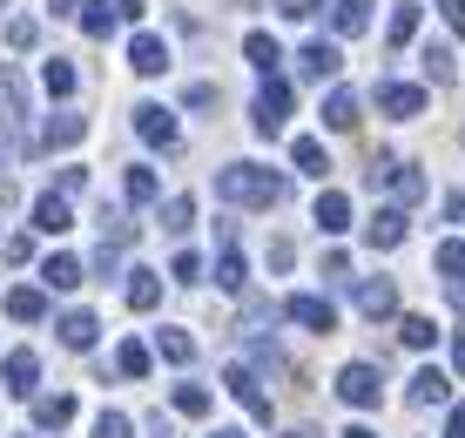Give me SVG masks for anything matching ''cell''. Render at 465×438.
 <instances>
[{"label": "cell", "instance_id": "obj_1", "mask_svg": "<svg viewBox=\"0 0 465 438\" xmlns=\"http://www.w3.org/2000/svg\"><path fill=\"white\" fill-rule=\"evenodd\" d=\"M216 196L223 203H243V209H277L291 196V183L270 169H256V162H230V169H216Z\"/></svg>", "mask_w": 465, "mask_h": 438}, {"label": "cell", "instance_id": "obj_2", "mask_svg": "<svg viewBox=\"0 0 465 438\" xmlns=\"http://www.w3.org/2000/svg\"><path fill=\"white\" fill-rule=\"evenodd\" d=\"M250 122H256V135H277V128L291 122V81L283 75H263V88H256V102H250Z\"/></svg>", "mask_w": 465, "mask_h": 438}, {"label": "cell", "instance_id": "obj_3", "mask_svg": "<svg viewBox=\"0 0 465 438\" xmlns=\"http://www.w3.org/2000/svg\"><path fill=\"white\" fill-rule=\"evenodd\" d=\"M338 398L358 404V412H371V404L384 398V371H378V364H344V371H338Z\"/></svg>", "mask_w": 465, "mask_h": 438}, {"label": "cell", "instance_id": "obj_4", "mask_svg": "<svg viewBox=\"0 0 465 438\" xmlns=\"http://www.w3.org/2000/svg\"><path fill=\"white\" fill-rule=\"evenodd\" d=\"M283 311H291V324H303V331H317V337L338 331V311H331V297H317V290H297Z\"/></svg>", "mask_w": 465, "mask_h": 438}, {"label": "cell", "instance_id": "obj_5", "mask_svg": "<svg viewBox=\"0 0 465 438\" xmlns=\"http://www.w3.org/2000/svg\"><path fill=\"white\" fill-rule=\"evenodd\" d=\"M35 378H41L35 351H7V358H0V392L7 398H35Z\"/></svg>", "mask_w": 465, "mask_h": 438}, {"label": "cell", "instance_id": "obj_6", "mask_svg": "<svg viewBox=\"0 0 465 438\" xmlns=\"http://www.w3.org/2000/svg\"><path fill=\"white\" fill-rule=\"evenodd\" d=\"M223 384H230V398L243 404L250 418H263V425H270V398H263V384H256L250 364H230V371H223Z\"/></svg>", "mask_w": 465, "mask_h": 438}, {"label": "cell", "instance_id": "obj_7", "mask_svg": "<svg viewBox=\"0 0 465 438\" xmlns=\"http://www.w3.org/2000/svg\"><path fill=\"white\" fill-rule=\"evenodd\" d=\"M378 108L391 122H411V115H425V88H411V81H378Z\"/></svg>", "mask_w": 465, "mask_h": 438}, {"label": "cell", "instance_id": "obj_8", "mask_svg": "<svg viewBox=\"0 0 465 438\" xmlns=\"http://www.w3.org/2000/svg\"><path fill=\"white\" fill-rule=\"evenodd\" d=\"M135 135L149 142V149H175V115H169L163 102H142L135 108Z\"/></svg>", "mask_w": 465, "mask_h": 438}, {"label": "cell", "instance_id": "obj_9", "mask_svg": "<svg viewBox=\"0 0 465 438\" xmlns=\"http://www.w3.org/2000/svg\"><path fill=\"white\" fill-rule=\"evenodd\" d=\"M21 115H27V81H21L14 61H0V122L21 128Z\"/></svg>", "mask_w": 465, "mask_h": 438}, {"label": "cell", "instance_id": "obj_10", "mask_svg": "<svg viewBox=\"0 0 465 438\" xmlns=\"http://www.w3.org/2000/svg\"><path fill=\"white\" fill-rule=\"evenodd\" d=\"M303 75H311V81H338V68H344V47L338 41H303Z\"/></svg>", "mask_w": 465, "mask_h": 438}, {"label": "cell", "instance_id": "obj_11", "mask_svg": "<svg viewBox=\"0 0 465 438\" xmlns=\"http://www.w3.org/2000/svg\"><path fill=\"white\" fill-rule=\"evenodd\" d=\"M311 223H317L324 236H344V230H351V196H344V189H324L317 209H311Z\"/></svg>", "mask_w": 465, "mask_h": 438}, {"label": "cell", "instance_id": "obj_12", "mask_svg": "<svg viewBox=\"0 0 465 438\" xmlns=\"http://www.w3.org/2000/svg\"><path fill=\"white\" fill-rule=\"evenodd\" d=\"M82 135H88V122L74 115V108H61V115H47V122H41V149H74Z\"/></svg>", "mask_w": 465, "mask_h": 438}, {"label": "cell", "instance_id": "obj_13", "mask_svg": "<svg viewBox=\"0 0 465 438\" xmlns=\"http://www.w3.org/2000/svg\"><path fill=\"white\" fill-rule=\"evenodd\" d=\"M364 243H371V250H398V243H405V209H378V216L364 223Z\"/></svg>", "mask_w": 465, "mask_h": 438}, {"label": "cell", "instance_id": "obj_14", "mask_svg": "<svg viewBox=\"0 0 465 438\" xmlns=\"http://www.w3.org/2000/svg\"><path fill=\"white\" fill-rule=\"evenodd\" d=\"M128 68H135V75H163V68H169V41L135 35V41H128Z\"/></svg>", "mask_w": 465, "mask_h": 438}, {"label": "cell", "instance_id": "obj_15", "mask_svg": "<svg viewBox=\"0 0 465 438\" xmlns=\"http://www.w3.org/2000/svg\"><path fill=\"white\" fill-rule=\"evenodd\" d=\"M35 230H41V236H61V230H74V216H68V196H54V189H47V196H35Z\"/></svg>", "mask_w": 465, "mask_h": 438}, {"label": "cell", "instance_id": "obj_16", "mask_svg": "<svg viewBox=\"0 0 465 438\" xmlns=\"http://www.w3.org/2000/svg\"><path fill=\"white\" fill-rule=\"evenodd\" d=\"M324 128H338V135H344V128H358V95H351V88H331L324 95Z\"/></svg>", "mask_w": 465, "mask_h": 438}, {"label": "cell", "instance_id": "obj_17", "mask_svg": "<svg viewBox=\"0 0 465 438\" xmlns=\"http://www.w3.org/2000/svg\"><path fill=\"white\" fill-rule=\"evenodd\" d=\"M411 404H445V398H452V384H445V371L439 364H425L419 371V378H411V392H405Z\"/></svg>", "mask_w": 465, "mask_h": 438}, {"label": "cell", "instance_id": "obj_18", "mask_svg": "<svg viewBox=\"0 0 465 438\" xmlns=\"http://www.w3.org/2000/svg\"><path fill=\"white\" fill-rule=\"evenodd\" d=\"M115 21H122V7H108V0H88V7H82V35L88 41H108Z\"/></svg>", "mask_w": 465, "mask_h": 438}, {"label": "cell", "instance_id": "obj_19", "mask_svg": "<svg viewBox=\"0 0 465 438\" xmlns=\"http://www.w3.org/2000/svg\"><path fill=\"white\" fill-rule=\"evenodd\" d=\"M358 311H364V317H391V311H398V290L384 284V277H378V284H358Z\"/></svg>", "mask_w": 465, "mask_h": 438}, {"label": "cell", "instance_id": "obj_20", "mask_svg": "<svg viewBox=\"0 0 465 438\" xmlns=\"http://www.w3.org/2000/svg\"><path fill=\"white\" fill-rule=\"evenodd\" d=\"M7 317H14V324H41V317H47V297H41V290H27V284L7 290Z\"/></svg>", "mask_w": 465, "mask_h": 438}, {"label": "cell", "instance_id": "obj_21", "mask_svg": "<svg viewBox=\"0 0 465 438\" xmlns=\"http://www.w3.org/2000/svg\"><path fill=\"white\" fill-rule=\"evenodd\" d=\"M68 418H74V398H68V392H54V398H35V425H41V432H61Z\"/></svg>", "mask_w": 465, "mask_h": 438}, {"label": "cell", "instance_id": "obj_22", "mask_svg": "<svg viewBox=\"0 0 465 438\" xmlns=\"http://www.w3.org/2000/svg\"><path fill=\"white\" fill-rule=\"evenodd\" d=\"M128 304H135V311H155V304H163V277H155V270H128Z\"/></svg>", "mask_w": 465, "mask_h": 438}, {"label": "cell", "instance_id": "obj_23", "mask_svg": "<svg viewBox=\"0 0 465 438\" xmlns=\"http://www.w3.org/2000/svg\"><path fill=\"white\" fill-rule=\"evenodd\" d=\"M291 162H297L303 175H317V183H324V175H331V155H324V142H317V135H303L297 149H291Z\"/></svg>", "mask_w": 465, "mask_h": 438}, {"label": "cell", "instance_id": "obj_24", "mask_svg": "<svg viewBox=\"0 0 465 438\" xmlns=\"http://www.w3.org/2000/svg\"><path fill=\"white\" fill-rule=\"evenodd\" d=\"M54 331H61V344H68V351H88V344H94V317H88V311H68Z\"/></svg>", "mask_w": 465, "mask_h": 438}, {"label": "cell", "instance_id": "obj_25", "mask_svg": "<svg viewBox=\"0 0 465 438\" xmlns=\"http://www.w3.org/2000/svg\"><path fill=\"white\" fill-rule=\"evenodd\" d=\"M41 284H47V290H74V284H82V264H74V256H47V264H41Z\"/></svg>", "mask_w": 465, "mask_h": 438}, {"label": "cell", "instance_id": "obj_26", "mask_svg": "<svg viewBox=\"0 0 465 438\" xmlns=\"http://www.w3.org/2000/svg\"><path fill=\"white\" fill-rule=\"evenodd\" d=\"M216 284L230 290V297H243V290H250V270H243V256H236V250L216 256Z\"/></svg>", "mask_w": 465, "mask_h": 438}, {"label": "cell", "instance_id": "obj_27", "mask_svg": "<svg viewBox=\"0 0 465 438\" xmlns=\"http://www.w3.org/2000/svg\"><path fill=\"white\" fill-rule=\"evenodd\" d=\"M41 88L54 95V102H68V95H74V68H68L61 55H54V61H41Z\"/></svg>", "mask_w": 465, "mask_h": 438}, {"label": "cell", "instance_id": "obj_28", "mask_svg": "<svg viewBox=\"0 0 465 438\" xmlns=\"http://www.w3.org/2000/svg\"><path fill=\"white\" fill-rule=\"evenodd\" d=\"M243 55H250V68H256V75H277V61H283V47H277V41H270V35H250V41H243Z\"/></svg>", "mask_w": 465, "mask_h": 438}, {"label": "cell", "instance_id": "obj_29", "mask_svg": "<svg viewBox=\"0 0 465 438\" xmlns=\"http://www.w3.org/2000/svg\"><path fill=\"white\" fill-rule=\"evenodd\" d=\"M384 183H391V196H398V209L425 196V175H419V169H398V162H391V175H384Z\"/></svg>", "mask_w": 465, "mask_h": 438}, {"label": "cell", "instance_id": "obj_30", "mask_svg": "<svg viewBox=\"0 0 465 438\" xmlns=\"http://www.w3.org/2000/svg\"><path fill=\"white\" fill-rule=\"evenodd\" d=\"M398 337H405V351H431V344H439V324H431V317H405Z\"/></svg>", "mask_w": 465, "mask_h": 438}, {"label": "cell", "instance_id": "obj_31", "mask_svg": "<svg viewBox=\"0 0 465 438\" xmlns=\"http://www.w3.org/2000/svg\"><path fill=\"white\" fill-rule=\"evenodd\" d=\"M155 223H163L169 236H183L189 223H196V203H189V196H169V203H163V216H155Z\"/></svg>", "mask_w": 465, "mask_h": 438}, {"label": "cell", "instance_id": "obj_32", "mask_svg": "<svg viewBox=\"0 0 465 438\" xmlns=\"http://www.w3.org/2000/svg\"><path fill=\"white\" fill-rule=\"evenodd\" d=\"M155 196H163L155 169H149V162H135V169H128V203H155Z\"/></svg>", "mask_w": 465, "mask_h": 438}, {"label": "cell", "instance_id": "obj_33", "mask_svg": "<svg viewBox=\"0 0 465 438\" xmlns=\"http://www.w3.org/2000/svg\"><path fill=\"white\" fill-rule=\"evenodd\" d=\"M364 21H371V14H364V0H338V14H331V27H338L344 41L364 35Z\"/></svg>", "mask_w": 465, "mask_h": 438}, {"label": "cell", "instance_id": "obj_34", "mask_svg": "<svg viewBox=\"0 0 465 438\" xmlns=\"http://www.w3.org/2000/svg\"><path fill=\"white\" fill-rule=\"evenodd\" d=\"M419 14H425L419 0H405V7H391V47H405L411 35H419Z\"/></svg>", "mask_w": 465, "mask_h": 438}, {"label": "cell", "instance_id": "obj_35", "mask_svg": "<svg viewBox=\"0 0 465 438\" xmlns=\"http://www.w3.org/2000/svg\"><path fill=\"white\" fill-rule=\"evenodd\" d=\"M431 264H439V277L465 284V243H439V250H431Z\"/></svg>", "mask_w": 465, "mask_h": 438}, {"label": "cell", "instance_id": "obj_36", "mask_svg": "<svg viewBox=\"0 0 465 438\" xmlns=\"http://www.w3.org/2000/svg\"><path fill=\"white\" fill-rule=\"evenodd\" d=\"M155 344H163V358H169V364H189V358H196V337H189V331H163Z\"/></svg>", "mask_w": 465, "mask_h": 438}, {"label": "cell", "instance_id": "obj_37", "mask_svg": "<svg viewBox=\"0 0 465 438\" xmlns=\"http://www.w3.org/2000/svg\"><path fill=\"white\" fill-rule=\"evenodd\" d=\"M175 412H183V418H203V412H210V392H203V384H175Z\"/></svg>", "mask_w": 465, "mask_h": 438}, {"label": "cell", "instance_id": "obj_38", "mask_svg": "<svg viewBox=\"0 0 465 438\" xmlns=\"http://www.w3.org/2000/svg\"><path fill=\"white\" fill-rule=\"evenodd\" d=\"M115 371H122V378H149V351H142V344H122V351H115Z\"/></svg>", "mask_w": 465, "mask_h": 438}, {"label": "cell", "instance_id": "obj_39", "mask_svg": "<svg viewBox=\"0 0 465 438\" xmlns=\"http://www.w3.org/2000/svg\"><path fill=\"white\" fill-rule=\"evenodd\" d=\"M35 41H41V21H27V14H21V21H7V47H14V55H27Z\"/></svg>", "mask_w": 465, "mask_h": 438}, {"label": "cell", "instance_id": "obj_40", "mask_svg": "<svg viewBox=\"0 0 465 438\" xmlns=\"http://www.w3.org/2000/svg\"><path fill=\"white\" fill-rule=\"evenodd\" d=\"M425 75H431V81L445 88V81L459 75V68H452V47H425Z\"/></svg>", "mask_w": 465, "mask_h": 438}, {"label": "cell", "instance_id": "obj_41", "mask_svg": "<svg viewBox=\"0 0 465 438\" xmlns=\"http://www.w3.org/2000/svg\"><path fill=\"white\" fill-rule=\"evenodd\" d=\"M169 277H175V284H203V256H196V250H183V256L169 264Z\"/></svg>", "mask_w": 465, "mask_h": 438}, {"label": "cell", "instance_id": "obj_42", "mask_svg": "<svg viewBox=\"0 0 465 438\" xmlns=\"http://www.w3.org/2000/svg\"><path fill=\"white\" fill-rule=\"evenodd\" d=\"M94 438H135V425H128L122 412H102L94 418Z\"/></svg>", "mask_w": 465, "mask_h": 438}, {"label": "cell", "instance_id": "obj_43", "mask_svg": "<svg viewBox=\"0 0 465 438\" xmlns=\"http://www.w3.org/2000/svg\"><path fill=\"white\" fill-rule=\"evenodd\" d=\"M94 270H102V277H115V270H122V243L102 236V250H94Z\"/></svg>", "mask_w": 465, "mask_h": 438}, {"label": "cell", "instance_id": "obj_44", "mask_svg": "<svg viewBox=\"0 0 465 438\" xmlns=\"http://www.w3.org/2000/svg\"><path fill=\"white\" fill-rule=\"evenodd\" d=\"M431 7H439V21L452 27V35H465V0H431Z\"/></svg>", "mask_w": 465, "mask_h": 438}, {"label": "cell", "instance_id": "obj_45", "mask_svg": "<svg viewBox=\"0 0 465 438\" xmlns=\"http://www.w3.org/2000/svg\"><path fill=\"white\" fill-rule=\"evenodd\" d=\"M317 7H324V0H277V14H291V21H311Z\"/></svg>", "mask_w": 465, "mask_h": 438}, {"label": "cell", "instance_id": "obj_46", "mask_svg": "<svg viewBox=\"0 0 465 438\" xmlns=\"http://www.w3.org/2000/svg\"><path fill=\"white\" fill-rule=\"evenodd\" d=\"M189 108H216V81H196V88H189Z\"/></svg>", "mask_w": 465, "mask_h": 438}, {"label": "cell", "instance_id": "obj_47", "mask_svg": "<svg viewBox=\"0 0 465 438\" xmlns=\"http://www.w3.org/2000/svg\"><path fill=\"white\" fill-rule=\"evenodd\" d=\"M445 438H465V404H452V418H445Z\"/></svg>", "mask_w": 465, "mask_h": 438}, {"label": "cell", "instance_id": "obj_48", "mask_svg": "<svg viewBox=\"0 0 465 438\" xmlns=\"http://www.w3.org/2000/svg\"><path fill=\"white\" fill-rule=\"evenodd\" d=\"M47 7H54V14H82L88 0H47Z\"/></svg>", "mask_w": 465, "mask_h": 438}, {"label": "cell", "instance_id": "obj_49", "mask_svg": "<svg viewBox=\"0 0 465 438\" xmlns=\"http://www.w3.org/2000/svg\"><path fill=\"white\" fill-rule=\"evenodd\" d=\"M452 371H459V378H465V337H459V344H452Z\"/></svg>", "mask_w": 465, "mask_h": 438}, {"label": "cell", "instance_id": "obj_50", "mask_svg": "<svg viewBox=\"0 0 465 438\" xmlns=\"http://www.w3.org/2000/svg\"><path fill=\"white\" fill-rule=\"evenodd\" d=\"M344 438H378V432H371V425H351V432H344Z\"/></svg>", "mask_w": 465, "mask_h": 438}, {"label": "cell", "instance_id": "obj_51", "mask_svg": "<svg viewBox=\"0 0 465 438\" xmlns=\"http://www.w3.org/2000/svg\"><path fill=\"white\" fill-rule=\"evenodd\" d=\"M210 438H243V432H236V425H216V432H210Z\"/></svg>", "mask_w": 465, "mask_h": 438}, {"label": "cell", "instance_id": "obj_52", "mask_svg": "<svg viewBox=\"0 0 465 438\" xmlns=\"http://www.w3.org/2000/svg\"><path fill=\"white\" fill-rule=\"evenodd\" d=\"M122 14H128V21H135V14H142V0H122Z\"/></svg>", "mask_w": 465, "mask_h": 438}, {"label": "cell", "instance_id": "obj_53", "mask_svg": "<svg viewBox=\"0 0 465 438\" xmlns=\"http://www.w3.org/2000/svg\"><path fill=\"white\" fill-rule=\"evenodd\" d=\"M452 304H459V311H465V284H452Z\"/></svg>", "mask_w": 465, "mask_h": 438}]
</instances>
